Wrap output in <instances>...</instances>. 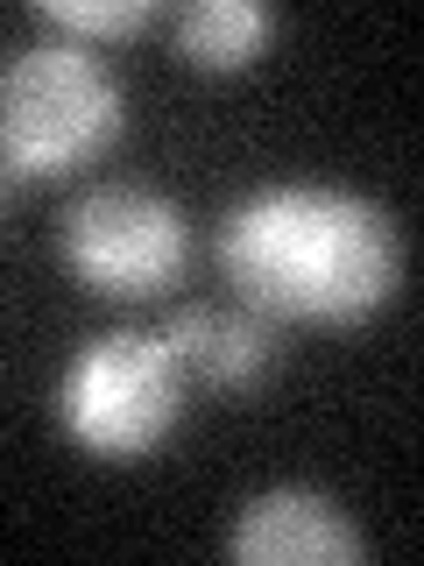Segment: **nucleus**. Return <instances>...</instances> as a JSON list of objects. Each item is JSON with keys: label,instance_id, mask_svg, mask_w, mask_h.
<instances>
[{"label": "nucleus", "instance_id": "39448f33", "mask_svg": "<svg viewBox=\"0 0 424 566\" xmlns=\"http://www.w3.org/2000/svg\"><path fill=\"white\" fill-rule=\"evenodd\" d=\"M226 553L247 566H353L368 559V538L340 495L311 482H269L234 510Z\"/></svg>", "mask_w": 424, "mask_h": 566}, {"label": "nucleus", "instance_id": "7ed1b4c3", "mask_svg": "<svg viewBox=\"0 0 424 566\" xmlns=\"http://www.w3.org/2000/svg\"><path fill=\"white\" fill-rule=\"evenodd\" d=\"M184 397H191V376L163 347V333L156 326H106V333H85L64 354L50 411H57L71 447H85L99 460H135L156 439L177 432Z\"/></svg>", "mask_w": 424, "mask_h": 566}, {"label": "nucleus", "instance_id": "f257e3e1", "mask_svg": "<svg viewBox=\"0 0 424 566\" xmlns=\"http://www.w3.org/2000/svg\"><path fill=\"white\" fill-rule=\"evenodd\" d=\"M220 276L269 318L353 326L403 283V227L382 199L326 177H276L241 191L212 234Z\"/></svg>", "mask_w": 424, "mask_h": 566}, {"label": "nucleus", "instance_id": "423d86ee", "mask_svg": "<svg viewBox=\"0 0 424 566\" xmlns=\"http://www.w3.org/2000/svg\"><path fill=\"white\" fill-rule=\"evenodd\" d=\"M163 347L184 361L191 382L212 389H255L269 368L283 361V318L255 312V305H212V297H191V305L163 312Z\"/></svg>", "mask_w": 424, "mask_h": 566}, {"label": "nucleus", "instance_id": "20e7f679", "mask_svg": "<svg viewBox=\"0 0 424 566\" xmlns=\"http://www.w3.org/2000/svg\"><path fill=\"white\" fill-rule=\"evenodd\" d=\"M57 255L99 297H156L184 270L191 227L170 191L135 185V177H99V185L71 191V206L57 212Z\"/></svg>", "mask_w": 424, "mask_h": 566}, {"label": "nucleus", "instance_id": "1a4fd4ad", "mask_svg": "<svg viewBox=\"0 0 424 566\" xmlns=\"http://www.w3.org/2000/svg\"><path fill=\"white\" fill-rule=\"evenodd\" d=\"M8 199H14V170L0 164V206H8Z\"/></svg>", "mask_w": 424, "mask_h": 566}, {"label": "nucleus", "instance_id": "6e6552de", "mask_svg": "<svg viewBox=\"0 0 424 566\" xmlns=\"http://www.w3.org/2000/svg\"><path fill=\"white\" fill-rule=\"evenodd\" d=\"M156 22V0H43L35 8V29L78 35V43L99 50V35H135Z\"/></svg>", "mask_w": 424, "mask_h": 566}, {"label": "nucleus", "instance_id": "0eeeda50", "mask_svg": "<svg viewBox=\"0 0 424 566\" xmlns=\"http://www.w3.org/2000/svg\"><path fill=\"white\" fill-rule=\"evenodd\" d=\"M170 35L199 71H241L276 35V8L269 0H184L170 14Z\"/></svg>", "mask_w": 424, "mask_h": 566}, {"label": "nucleus", "instance_id": "f03ea898", "mask_svg": "<svg viewBox=\"0 0 424 566\" xmlns=\"http://www.w3.org/2000/svg\"><path fill=\"white\" fill-rule=\"evenodd\" d=\"M128 120V85L93 43L35 29L0 50V164L14 177H64L114 149Z\"/></svg>", "mask_w": 424, "mask_h": 566}]
</instances>
